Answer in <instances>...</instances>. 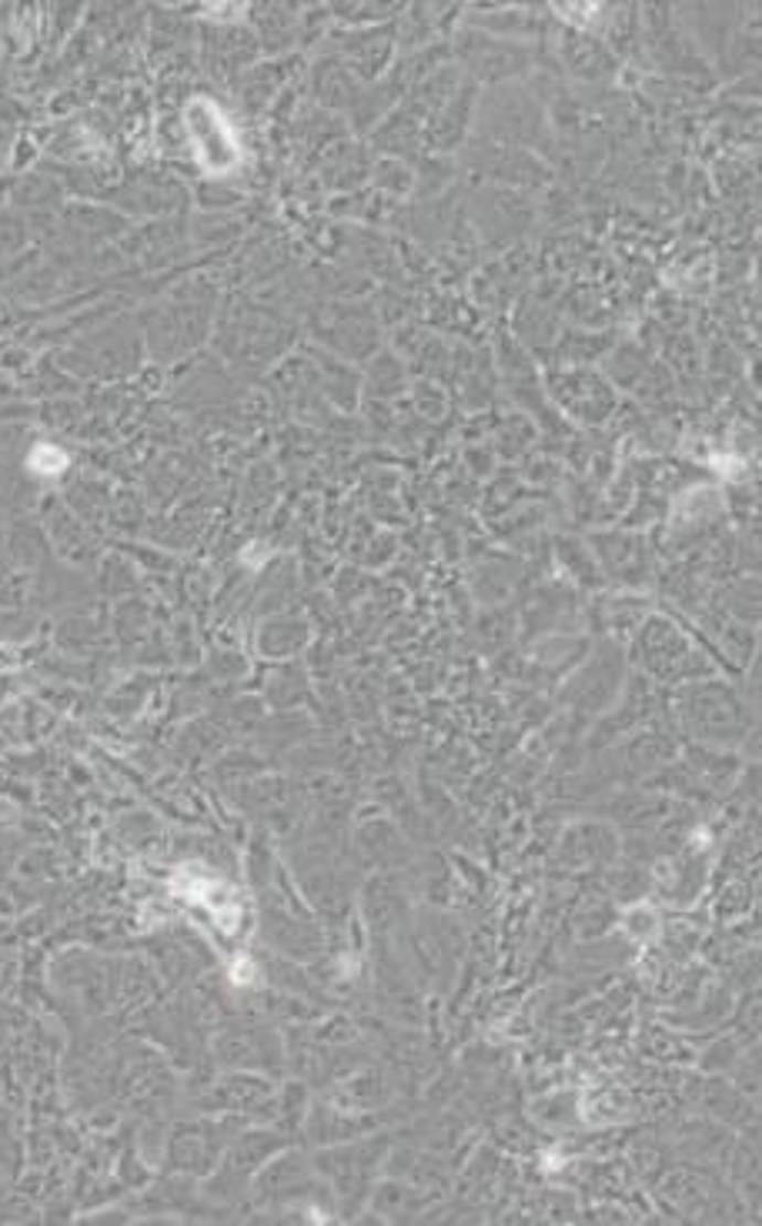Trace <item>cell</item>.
Masks as SVG:
<instances>
[{
  "mask_svg": "<svg viewBox=\"0 0 762 1226\" xmlns=\"http://www.w3.org/2000/svg\"><path fill=\"white\" fill-rule=\"evenodd\" d=\"M187 121H191V131H194L191 138L197 141L204 164L214 171H228L235 164V138L228 135L222 118H217V110H211L207 104H194Z\"/></svg>",
  "mask_w": 762,
  "mask_h": 1226,
  "instance_id": "1",
  "label": "cell"
}]
</instances>
